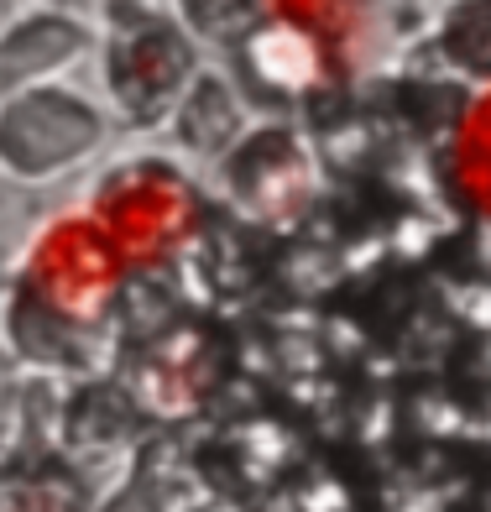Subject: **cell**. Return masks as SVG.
<instances>
[]
</instances>
